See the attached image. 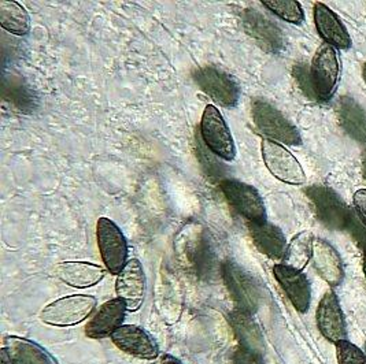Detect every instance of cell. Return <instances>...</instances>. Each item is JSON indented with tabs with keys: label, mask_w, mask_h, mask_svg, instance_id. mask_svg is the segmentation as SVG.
Returning a JSON list of instances; mask_svg holds the SVG:
<instances>
[{
	"label": "cell",
	"mask_w": 366,
	"mask_h": 364,
	"mask_svg": "<svg viewBox=\"0 0 366 364\" xmlns=\"http://www.w3.org/2000/svg\"><path fill=\"white\" fill-rule=\"evenodd\" d=\"M97 307V298L89 295H71L58 298L41 310L40 319L43 323L69 328L84 322Z\"/></svg>",
	"instance_id": "6da1fadb"
},
{
	"label": "cell",
	"mask_w": 366,
	"mask_h": 364,
	"mask_svg": "<svg viewBox=\"0 0 366 364\" xmlns=\"http://www.w3.org/2000/svg\"><path fill=\"white\" fill-rule=\"evenodd\" d=\"M252 119L257 129L269 140L287 146L302 144L300 131L267 101L255 100L252 103Z\"/></svg>",
	"instance_id": "7a4b0ae2"
},
{
	"label": "cell",
	"mask_w": 366,
	"mask_h": 364,
	"mask_svg": "<svg viewBox=\"0 0 366 364\" xmlns=\"http://www.w3.org/2000/svg\"><path fill=\"white\" fill-rule=\"evenodd\" d=\"M310 79L317 100L331 99L340 79V64L336 49L324 43L318 47L312 61Z\"/></svg>",
	"instance_id": "3957f363"
},
{
	"label": "cell",
	"mask_w": 366,
	"mask_h": 364,
	"mask_svg": "<svg viewBox=\"0 0 366 364\" xmlns=\"http://www.w3.org/2000/svg\"><path fill=\"white\" fill-rule=\"evenodd\" d=\"M200 134L204 144L218 158L224 161H233L236 156V148L233 141L232 133L227 125L224 116H221L216 106H206L202 121H200Z\"/></svg>",
	"instance_id": "277c9868"
},
{
	"label": "cell",
	"mask_w": 366,
	"mask_h": 364,
	"mask_svg": "<svg viewBox=\"0 0 366 364\" xmlns=\"http://www.w3.org/2000/svg\"><path fill=\"white\" fill-rule=\"evenodd\" d=\"M261 151L264 163L274 178L290 185H302L306 182V174L300 161L280 143L264 138Z\"/></svg>",
	"instance_id": "5b68a950"
},
{
	"label": "cell",
	"mask_w": 366,
	"mask_h": 364,
	"mask_svg": "<svg viewBox=\"0 0 366 364\" xmlns=\"http://www.w3.org/2000/svg\"><path fill=\"white\" fill-rule=\"evenodd\" d=\"M97 237L102 261L110 274L118 275L128 258V243L121 229L109 218H99Z\"/></svg>",
	"instance_id": "8992f818"
},
{
	"label": "cell",
	"mask_w": 366,
	"mask_h": 364,
	"mask_svg": "<svg viewBox=\"0 0 366 364\" xmlns=\"http://www.w3.org/2000/svg\"><path fill=\"white\" fill-rule=\"evenodd\" d=\"M222 277L236 304V310L254 314L259 305V288L250 274L234 262H225Z\"/></svg>",
	"instance_id": "52a82bcc"
},
{
	"label": "cell",
	"mask_w": 366,
	"mask_h": 364,
	"mask_svg": "<svg viewBox=\"0 0 366 364\" xmlns=\"http://www.w3.org/2000/svg\"><path fill=\"white\" fill-rule=\"evenodd\" d=\"M221 191L229 204L250 223L267 221V208L259 192L249 183L237 180L221 182Z\"/></svg>",
	"instance_id": "ba28073f"
},
{
	"label": "cell",
	"mask_w": 366,
	"mask_h": 364,
	"mask_svg": "<svg viewBox=\"0 0 366 364\" xmlns=\"http://www.w3.org/2000/svg\"><path fill=\"white\" fill-rule=\"evenodd\" d=\"M194 80L200 89L222 107H234L240 98V86L232 77L214 67L195 71Z\"/></svg>",
	"instance_id": "9c48e42d"
},
{
	"label": "cell",
	"mask_w": 366,
	"mask_h": 364,
	"mask_svg": "<svg viewBox=\"0 0 366 364\" xmlns=\"http://www.w3.org/2000/svg\"><path fill=\"white\" fill-rule=\"evenodd\" d=\"M146 274L140 261L131 259L117 275V298H121L127 310L136 313L144 303L146 298Z\"/></svg>",
	"instance_id": "30bf717a"
},
{
	"label": "cell",
	"mask_w": 366,
	"mask_h": 364,
	"mask_svg": "<svg viewBox=\"0 0 366 364\" xmlns=\"http://www.w3.org/2000/svg\"><path fill=\"white\" fill-rule=\"evenodd\" d=\"M316 322L318 331L335 345L343 340H347L345 314L342 311L339 298L332 289L320 300L317 305Z\"/></svg>",
	"instance_id": "8fae6325"
},
{
	"label": "cell",
	"mask_w": 366,
	"mask_h": 364,
	"mask_svg": "<svg viewBox=\"0 0 366 364\" xmlns=\"http://www.w3.org/2000/svg\"><path fill=\"white\" fill-rule=\"evenodd\" d=\"M119 350L143 360H154L159 349L154 338L146 330L134 325H122L110 337Z\"/></svg>",
	"instance_id": "7c38bea8"
},
{
	"label": "cell",
	"mask_w": 366,
	"mask_h": 364,
	"mask_svg": "<svg viewBox=\"0 0 366 364\" xmlns=\"http://www.w3.org/2000/svg\"><path fill=\"white\" fill-rule=\"evenodd\" d=\"M273 275L283 288L294 308L300 314L307 313L312 303V288L307 277L300 270L283 263L273 267Z\"/></svg>",
	"instance_id": "4fadbf2b"
},
{
	"label": "cell",
	"mask_w": 366,
	"mask_h": 364,
	"mask_svg": "<svg viewBox=\"0 0 366 364\" xmlns=\"http://www.w3.org/2000/svg\"><path fill=\"white\" fill-rule=\"evenodd\" d=\"M244 31L254 39L262 50L276 54L283 50V32L270 19L255 10H246L243 16Z\"/></svg>",
	"instance_id": "5bb4252c"
},
{
	"label": "cell",
	"mask_w": 366,
	"mask_h": 364,
	"mask_svg": "<svg viewBox=\"0 0 366 364\" xmlns=\"http://www.w3.org/2000/svg\"><path fill=\"white\" fill-rule=\"evenodd\" d=\"M306 195L315 206L317 216L330 226H340L347 216L346 204L340 196L327 186L313 185L306 189Z\"/></svg>",
	"instance_id": "9a60e30c"
},
{
	"label": "cell",
	"mask_w": 366,
	"mask_h": 364,
	"mask_svg": "<svg viewBox=\"0 0 366 364\" xmlns=\"http://www.w3.org/2000/svg\"><path fill=\"white\" fill-rule=\"evenodd\" d=\"M127 305L121 298H113L102 304L99 311L85 326V335L89 338L112 337L113 333L122 326Z\"/></svg>",
	"instance_id": "2e32d148"
},
{
	"label": "cell",
	"mask_w": 366,
	"mask_h": 364,
	"mask_svg": "<svg viewBox=\"0 0 366 364\" xmlns=\"http://www.w3.org/2000/svg\"><path fill=\"white\" fill-rule=\"evenodd\" d=\"M315 24L318 34L333 49L349 50L351 47V37L346 26L340 18L321 1H317L315 4Z\"/></svg>",
	"instance_id": "e0dca14e"
},
{
	"label": "cell",
	"mask_w": 366,
	"mask_h": 364,
	"mask_svg": "<svg viewBox=\"0 0 366 364\" xmlns=\"http://www.w3.org/2000/svg\"><path fill=\"white\" fill-rule=\"evenodd\" d=\"M312 261L317 274L330 286L335 288L342 283L345 278L343 262L337 251L328 241L322 238H315Z\"/></svg>",
	"instance_id": "ac0fdd59"
},
{
	"label": "cell",
	"mask_w": 366,
	"mask_h": 364,
	"mask_svg": "<svg viewBox=\"0 0 366 364\" xmlns=\"http://www.w3.org/2000/svg\"><path fill=\"white\" fill-rule=\"evenodd\" d=\"M3 343L13 364H59L46 348L32 340L6 335Z\"/></svg>",
	"instance_id": "d6986e66"
},
{
	"label": "cell",
	"mask_w": 366,
	"mask_h": 364,
	"mask_svg": "<svg viewBox=\"0 0 366 364\" xmlns=\"http://www.w3.org/2000/svg\"><path fill=\"white\" fill-rule=\"evenodd\" d=\"M55 274L69 286L85 289L99 283L106 275V270L88 262H62L55 266Z\"/></svg>",
	"instance_id": "ffe728a7"
},
{
	"label": "cell",
	"mask_w": 366,
	"mask_h": 364,
	"mask_svg": "<svg viewBox=\"0 0 366 364\" xmlns=\"http://www.w3.org/2000/svg\"><path fill=\"white\" fill-rule=\"evenodd\" d=\"M250 234L255 248L261 253L273 261H283L288 244L280 228L267 221L250 223Z\"/></svg>",
	"instance_id": "44dd1931"
},
{
	"label": "cell",
	"mask_w": 366,
	"mask_h": 364,
	"mask_svg": "<svg viewBox=\"0 0 366 364\" xmlns=\"http://www.w3.org/2000/svg\"><path fill=\"white\" fill-rule=\"evenodd\" d=\"M336 114L340 126L351 138L366 146V111L349 96H343L337 101Z\"/></svg>",
	"instance_id": "7402d4cb"
},
{
	"label": "cell",
	"mask_w": 366,
	"mask_h": 364,
	"mask_svg": "<svg viewBox=\"0 0 366 364\" xmlns=\"http://www.w3.org/2000/svg\"><path fill=\"white\" fill-rule=\"evenodd\" d=\"M229 319H231L233 331L240 343V347L262 353V349H264L262 335L251 314L240 310H234L229 316Z\"/></svg>",
	"instance_id": "603a6c76"
},
{
	"label": "cell",
	"mask_w": 366,
	"mask_h": 364,
	"mask_svg": "<svg viewBox=\"0 0 366 364\" xmlns=\"http://www.w3.org/2000/svg\"><path fill=\"white\" fill-rule=\"evenodd\" d=\"M0 24L3 29L17 36H25L31 31V18L18 1H0Z\"/></svg>",
	"instance_id": "cb8c5ba5"
},
{
	"label": "cell",
	"mask_w": 366,
	"mask_h": 364,
	"mask_svg": "<svg viewBox=\"0 0 366 364\" xmlns=\"http://www.w3.org/2000/svg\"><path fill=\"white\" fill-rule=\"evenodd\" d=\"M315 237L312 232H302L297 234L288 244L283 258V265L303 270L312 259Z\"/></svg>",
	"instance_id": "d4e9b609"
},
{
	"label": "cell",
	"mask_w": 366,
	"mask_h": 364,
	"mask_svg": "<svg viewBox=\"0 0 366 364\" xmlns=\"http://www.w3.org/2000/svg\"><path fill=\"white\" fill-rule=\"evenodd\" d=\"M262 4L285 22L300 25L305 19L303 9L297 0H264Z\"/></svg>",
	"instance_id": "484cf974"
},
{
	"label": "cell",
	"mask_w": 366,
	"mask_h": 364,
	"mask_svg": "<svg viewBox=\"0 0 366 364\" xmlns=\"http://www.w3.org/2000/svg\"><path fill=\"white\" fill-rule=\"evenodd\" d=\"M337 364H366V353L349 340L336 344Z\"/></svg>",
	"instance_id": "4316f807"
},
{
	"label": "cell",
	"mask_w": 366,
	"mask_h": 364,
	"mask_svg": "<svg viewBox=\"0 0 366 364\" xmlns=\"http://www.w3.org/2000/svg\"><path fill=\"white\" fill-rule=\"evenodd\" d=\"M233 363L234 364H265V360L262 358V353L254 352L246 348L239 347L234 352L233 356Z\"/></svg>",
	"instance_id": "83f0119b"
},
{
	"label": "cell",
	"mask_w": 366,
	"mask_h": 364,
	"mask_svg": "<svg viewBox=\"0 0 366 364\" xmlns=\"http://www.w3.org/2000/svg\"><path fill=\"white\" fill-rule=\"evenodd\" d=\"M294 76L297 79V81L300 84V88L303 89V92L306 95H309L310 98H316L315 91H313V85H312V79H310V70L303 65L294 67Z\"/></svg>",
	"instance_id": "f1b7e54d"
},
{
	"label": "cell",
	"mask_w": 366,
	"mask_h": 364,
	"mask_svg": "<svg viewBox=\"0 0 366 364\" xmlns=\"http://www.w3.org/2000/svg\"><path fill=\"white\" fill-rule=\"evenodd\" d=\"M352 201L357 214L366 226V189H358L352 196Z\"/></svg>",
	"instance_id": "f546056e"
},
{
	"label": "cell",
	"mask_w": 366,
	"mask_h": 364,
	"mask_svg": "<svg viewBox=\"0 0 366 364\" xmlns=\"http://www.w3.org/2000/svg\"><path fill=\"white\" fill-rule=\"evenodd\" d=\"M0 364H13L9 353H7V350L4 348L0 349Z\"/></svg>",
	"instance_id": "4dcf8cb0"
},
{
	"label": "cell",
	"mask_w": 366,
	"mask_h": 364,
	"mask_svg": "<svg viewBox=\"0 0 366 364\" xmlns=\"http://www.w3.org/2000/svg\"><path fill=\"white\" fill-rule=\"evenodd\" d=\"M161 364H183L179 359H176L174 356H172V355H165V356H162V359H161Z\"/></svg>",
	"instance_id": "1f68e13d"
},
{
	"label": "cell",
	"mask_w": 366,
	"mask_h": 364,
	"mask_svg": "<svg viewBox=\"0 0 366 364\" xmlns=\"http://www.w3.org/2000/svg\"><path fill=\"white\" fill-rule=\"evenodd\" d=\"M364 274H365V280H366V246H365V252H364Z\"/></svg>",
	"instance_id": "d6a6232c"
},
{
	"label": "cell",
	"mask_w": 366,
	"mask_h": 364,
	"mask_svg": "<svg viewBox=\"0 0 366 364\" xmlns=\"http://www.w3.org/2000/svg\"><path fill=\"white\" fill-rule=\"evenodd\" d=\"M362 167H364V177H365L366 180V153L365 156H364V162H362Z\"/></svg>",
	"instance_id": "836d02e7"
},
{
	"label": "cell",
	"mask_w": 366,
	"mask_h": 364,
	"mask_svg": "<svg viewBox=\"0 0 366 364\" xmlns=\"http://www.w3.org/2000/svg\"><path fill=\"white\" fill-rule=\"evenodd\" d=\"M362 76H364V80H365L366 84V64L364 65V71H362Z\"/></svg>",
	"instance_id": "e575fe53"
}]
</instances>
